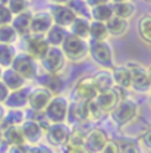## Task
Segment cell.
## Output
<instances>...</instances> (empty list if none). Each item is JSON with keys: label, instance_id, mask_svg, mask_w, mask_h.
Segmentation results:
<instances>
[{"label": "cell", "instance_id": "obj_26", "mask_svg": "<svg viewBox=\"0 0 151 153\" xmlns=\"http://www.w3.org/2000/svg\"><path fill=\"white\" fill-rule=\"evenodd\" d=\"M4 103L9 108H12V109H21V108H24V106L28 105V93L24 88L16 90V91H12V93H9V96H7V99H6Z\"/></svg>", "mask_w": 151, "mask_h": 153}, {"label": "cell", "instance_id": "obj_55", "mask_svg": "<svg viewBox=\"0 0 151 153\" xmlns=\"http://www.w3.org/2000/svg\"><path fill=\"white\" fill-rule=\"evenodd\" d=\"M150 153H151V150H150Z\"/></svg>", "mask_w": 151, "mask_h": 153}, {"label": "cell", "instance_id": "obj_10", "mask_svg": "<svg viewBox=\"0 0 151 153\" xmlns=\"http://www.w3.org/2000/svg\"><path fill=\"white\" fill-rule=\"evenodd\" d=\"M53 27V18L49 10H40L32 13L29 24V34L31 36H46L47 31Z\"/></svg>", "mask_w": 151, "mask_h": 153}, {"label": "cell", "instance_id": "obj_5", "mask_svg": "<svg viewBox=\"0 0 151 153\" xmlns=\"http://www.w3.org/2000/svg\"><path fill=\"white\" fill-rule=\"evenodd\" d=\"M138 103L133 99H122L112 112V118L119 125H126L138 116Z\"/></svg>", "mask_w": 151, "mask_h": 153}, {"label": "cell", "instance_id": "obj_47", "mask_svg": "<svg viewBox=\"0 0 151 153\" xmlns=\"http://www.w3.org/2000/svg\"><path fill=\"white\" fill-rule=\"evenodd\" d=\"M52 4H66L69 0H50Z\"/></svg>", "mask_w": 151, "mask_h": 153}, {"label": "cell", "instance_id": "obj_29", "mask_svg": "<svg viewBox=\"0 0 151 153\" xmlns=\"http://www.w3.org/2000/svg\"><path fill=\"white\" fill-rule=\"evenodd\" d=\"M109 31L104 22L91 21L90 22V38L88 40H97V41H107Z\"/></svg>", "mask_w": 151, "mask_h": 153}, {"label": "cell", "instance_id": "obj_32", "mask_svg": "<svg viewBox=\"0 0 151 153\" xmlns=\"http://www.w3.org/2000/svg\"><path fill=\"white\" fill-rule=\"evenodd\" d=\"M138 33L139 37L142 38L145 43L151 44V13L144 15L138 22Z\"/></svg>", "mask_w": 151, "mask_h": 153}, {"label": "cell", "instance_id": "obj_9", "mask_svg": "<svg viewBox=\"0 0 151 153\" xmlns=\"http://www.w3.org/2000/svg\"><path fill=\"white\" fill-rule=\"evenodd\" d=\"M55 94L43 85H38L28 93V106L35 112H44Z\"/></svg>", "mask_w": 151, "mask_h": 153}, {"label": "cell", "instance_id": "obj_31", "mask_svg": "<svg viewBox=\"0 0 151 153\" xmlns=\"http://www.w3.org/2000/svg\"><path fill=\"white\" fill-rule=\"evenodd\" d=\"M15 56H16V52H15L12 44H1L0 43V66L10 68Z\"/></svg>", "mask_w": 151, "mask_h": 153}, {"label": "cell", "instance_id": "obj_27", "mask_svg": "<svg viewBox=\"0 0 151 153\" xmlns=\"http://www.w3.org/2000/svg\"><path fill=\"white\" fill-rule=\"evenodd\" d=\"M66 6L76 15V18L91 19V7L88 6L87 0H69Z\"/></svg>", "mask_w": 151, "mask_h": 153}, {"label": "cell", "instance_id": "obj_33", "mask_svg": "<svg viewBox=\"0 0 151 153\" xmlns=\"http://www.w3.org/2000/svg\"><path fill=\"white\" fill-rule=\"evenodd\" d=\"M18 33L10 24L0 25V43L1 44H13L18 40Z\"/></svg>", "mask_w": 151, "mask_h": 153}, {"label": "cell", "instance_id": "obj_30", "mask_svg": "<svg viewBox=\"0 0 151 153\" xmlns=\"http://www.w3.org/2000/svg\"><path fill=\"white\" fill-rule=\"evenodd\" d=\"M103 115L104 114H103V111L98 108L95 99L84 103V118H85V121H90V122L100 121V119L103 118Z\"/></svg>", "mask_w": 151, "mask_h": 153}, {"label": "cell", "instance_id": "obj_6", "mask_svg": "<svg viewBox=\"0 0 151 153\" xmlns=\"http://www.w3.org/2000/svg\"><path fill=\"white\" fill-rule=\"evenodd\" d=\"M131 71V78H132V87L136 93L141 94H150L151 93V85L148 81V72L147 68L142 66L141 63L136 62H129L126 65Z\"/></svg>", "mask_w": 151, "mask_h": 153}, {"label": "cell", "instance_id": "obj_48", "mask_svg": "<svg viewBox=\"0 0 151 153\" xmlns=\"http://www.w3.org/2000/svg\"><path fill=\"white\" fill-rule=\"evenodd\" d=\"M122 1H131V0H110V3H122Z\"/></svg>", "mask_w": 151, "mask_h": 153}, {"label": "cell", "instance_id": "obj_25", "mask_svg": "<svg viewBox=\"0 0 151 153\" xmlns=\"http://www.w3.org/2000/svg\"><path fill=\"white\" fill-rule=\"evenodd\" d=\"M3 138L10 146H24L25 144V138H24V134L21 131V127H15V125L6 127L3 130Z\"/></svg>", "mask_w": 151, "mask_h": 153}, {"label": "cell", "instance_id": "obj_21", "mask_svg": "<svg viewBox=\"0 0 151 153\" xmlns=\"http://www.w3.org/2000/svg\"><path fill=\"white\" fill-rule=\"evenodd\" d=\"M31 16H32L31 12H24V13H19V15L13 16L10 25L15 28V31L18 33V36H21V37H28L29 36Z\"/></svg>", "mask_w": 151, "mask_h": 153}, {"label": "cell", "instance_id": "obj_51", "mask_svg": "<svg viewBox=\"0 0 151 153\" xmlns=\"http://www.w3.org/2000/svg\"><path fill=\"white\" fill-rule=\"evenodd\" d=\"M1 140H3V130L0 128V141H1Z\"/></svg>", "mask_w": 151, "mask_h": 153}, {"label": "cell", "instance_id": "obj_36", "mask_svg": "<svg viewBox=\"0 0 151 153\" xmlns=\"http://www.w3.org/2000/svg\"><path fill=\"white\" fill-rule=\"evenodd\" d=\"M117 144H119L120 153H142L139 144L132 140H119Z\"/></svg>", "mask_w": 151, "mask_h": 153}, {"label": "cell", "instance_id": "obj_34", "mask_svg": "<svg viewBox=\"0 0 151 153\" xmlns=\"http://www.w3.org/2000/svg\"><path fill=\"white\" fill-rule=\"evenodd\" d=\"M25 121V114L21 111V109H12L9 111V114H6L3 122L7 125V127H19L22 122Z\"/></svg>", "mask_w": 151, "mask_h": 153}, {"label": "cell", "instance_id": "obj_43", "mask_svg": "<svg viewBox=\"0 0 151 153\" xmlns=\"http://www.w3.org/2000/svg\"><path fill=\"white\" fill-rule=\"evenodd\" d=\"M7 153H29V152L25 149V144H24V146H10Z\"/></svg>", "mask_w": 151, "mask_h": 153}, {"label": "cell", "instance_id": "obj_50", "mask_svg": "<svg viewBox=\"0 0 151 153\" xmlns=\"http://www.w3.org/2000/svg\"><path fill=\"white\" fill-rule=\"evenodd\" d=\"M9 0H0V4H7Z\"/></svg>", "mask_w": 151, "mask_h": 153}, {"label": "cell", "instance_id": "obj_54", "mask_svg": "<svg viewBox=\"0 0 151 153\" xmlns=\"http://www.w3.org/2000/svg\"><path fill=\"white\" fill-rule=\"evenodd\" d=\"M145 1H148V3H151V0H145Z\"/></svg>", "mask_w": 151, "mask_h": 153}, {"label": "cell", "instance_id": "obj_28", "mask_svg": "<svg viewBox=\"0 0 151 153\" xmlns=\"http://www.w3.org/2000/svg\"><path fill=\"white\" fill-rule=\"evenodd\" d=\"M113 16V7L112 3H106V4H100L91 7V21H98V22H107L109 19Z\"/></svg>", "mask_w": 151, "mask_h": 153}, {"label": "cell", "instance_id": "obj_11", "mask_svg": "<svg viewBox=\"0 0 151 153\" xmlns=\"http://www.w3.org/2000/svg\"><path fill=\"white\" fill-rule=\"evenodd\" d=\"M69 134H71V128L68 127V124H65V122L50 124V127L46 131V138L50 146L60 147V146L66 144Z\"/></svg>", "mask_w": 151, "mask_h": 153}, {"label": "cell", "instance_id": "obj_8", "mask_svg": "<svg viewBox=\"0 0 151 153\" xmlns=\"http://www.w3.org/2000/svg\"><path fill=\"white\" fill-rule=\"evenodd\" d=\"M72 94L75 97L76 102L79 103H85V102H90V100H94L98 91L94 85V81H93V76H84L81 78L74 87V91Z\"/></svg>", "mask_w": 151, "mask_h": 153}, {"label": "cell", "instance_id": "obj_41", "mask_svg": "<svg viewBox=\"0 0 151 153\" xmlns=\"http://www.w3.org/2000/svg\"><path fill=\"white\" fill-rule=\"evenodd\" d=\"M31 153H53V150L49 147V146H44V144H35L32 147Z\"/></svg>", "mask_w": 151, "mask_h": 153}, {"label": "cell", "instance_id": "obj_24", "mask_svg": "<svg viewBox=\"0 0 151 153\" xmlns=\"http://www.w3.org/2000/svg\"><path fill=\"white\" fill-rule=\"evenodd\" d=\"M68 34H69V31H68L66 28H62V27H59V25H55V24H53V27L47 31V34H46L44 37H46V40L49 41L50 46L60 47Z\"/></svg>", "mask_w": 151, "mask_h": 153}, {"label": "cell", "instance_id": "obj_7", "mask_svg": "<svg viewBox=\"0 0 151 153\" xmlns=\"http://www.w3.org/2000/svg\"><path fill=\"white\" fill-rule=\"evenodd\" d=\"M15 72H18L24 79H32L37 76V63L32 57L27 53H19L15 56L12 66Z\"/></svg>", "mask_w": 151, "mask_h": 153}, {"label": "cell", "instance_id": "obj_52", "mask_svg": "<svg viewBox=\"0 0 151 153\" xmlns=\"http://www.w3.org/2000/svg\"><path fill=\"white\" fill-rule=\"evenodd\" d=\"M1 74H3V71H1V68H0V79H1Z\"/></svg>", "mask_w": 151, "mask_h": 153}, {"label": "cell", "instance_id": "obj_17", "mask_svg": "<svg viewBox=\"0 0 151 153\" xmlns=\"http://www.w3.org/2000/svg\"><path fill=\"white\" fill-rule=\"evenodd\" d=\"M112 75H113L114 85L117 88L122 90H128L132 87V78H131V71L126 65H120V66H114L112 69Z\"/></svg>", "mask_w": 151, "mask_h": 153}, {"label": "cell", "instance_id": "obj_38", "mask_svg": "<svg viewBox=\"0 0 151 153\" xmlns=\"http://www.w3.org/2000/svg\"><path fill=\"white\" fill-rule=\"evenodd\" d=\"M13 19V15L10 13V10L7 9L6 4H0V25L4 24H10Z\"/></svg>", "mask_w": 151, "mask_h": 153}, {"label": "cell", "instance_id": "obj_4", "mask_svg": "<svg viewBox=\"0 0 151 153\" xmlns=\"http://www.w3.org/2000/svg\"><path fill=\"white\" fill-rule=\"evenodd\" d=\"M40 65H41V68L46 74L59 75V72H62V69L66 65V57H65L60 47L50 46L47 53L40 59Z\"/></svg>", "mask_w": 151, "mask_h": 153}, {"label": "cell", "instance_id": "obj_40", "mask_svg": "<svg viewBox=\"0 0 151 153\" xmlns=\"http://www.w3.org/2000/svg\"><path fill=\"white\" fill-rule=\"evenodd\" d=\"M101 153H120L117 141H110V140H109L107 144L104 146V149L101 150Z\"/></svg>", "mask_w": 151, "mask_h": 153}, {"label": "cell", "instance_id": "obj_39", "mask_svg": "<svg viewBox=\"0 0 151 153\" xmlns=\"http://www.w3.org/2000/svg\"><path fill=\"white\" fill-rule=\"evenodd\" d=\"M139 143H141L142 147H145V149L151 150V128L145 130V131L142 133V135L139 137Z\"/></svg>", "mask_w": 151, "mask_h": 153}, {"label": "cell", "instance_id": "obj_42", "mask_svg": "<svg viewBox=\"0 0 151 153\" xmlns=\"http://www.w3.org/2000/svg\"><path fill=\"white\" fill-rule=\"evenodd\" d=\"M7 96H9V90H7V87H6V85L0 81V103L6 102Z\"/></svg>", "mask_w": 151, "mask_h": 153}, {"label": "cell", "instance_id": "obj_14", "mask_svg": "<svg viewBox=\"0 0 151 153\" xmlns=\"http://www.w3.org/2000/svg\"><path fill=\"white\" fill-rule=\"evenodd\" d=\"M21 131L24 134L25 143H31V144H40L41 138L44 137L46 131L41 128V125L38 124L35 119H25L21 125Z\"/></svg>", "mask_w": 151, "mask_h": 153}, {"label": "cell", "instance_id": "obj_15", "mask_svg": "<svg viewBox=\"0 0 151 153\" xmlns=\"http://www.w3.org/2000/svg\"><path fill=\"white\" fill-rule=\"evenodd\" d=\"M109 138L103 130H91L90 133L85 135V141H84V147L87 149L88 153H101L104 149V146L107 144Z\"/></svg>", "mask_w": 151, "mask_h": 153}, {"label": "cell", "instance_id": "obj_19", "mask_svg": "<svg viewBox=\"0 0 151 153\" xmlns=\"http://www.w3.org/2000/svg\"><path fill=\"white\" fill-rule=\"evenodd\" d=\"M106 27H107L109 36H112V37H123L128 33V30H129V21L117 18V16L113 15L106 22Z\"/></svg>", "mask_w": 151, "mask_h": 153}, {"label": "cell", "instance_id": "obj_20", "mask_svg": "<svg viewBox=\"0 0 151 153\" xmlns=\"http://www.w3.org/2000/svg\"><path fill=\"white\" fill-rule=\"evenodd\" d=\"M1 82L7 87L9 91H16V90H21L24 87L25 79L19 75L18 72H15L12 68H7L1 74Z\"/></svg>", "mask_w": 151, "mask_h": 153}, {"label": "cell", "instance_id": "obj_23", "mask_svg": "<svg viewBox=\"0 0 151 153\" xmlns=\"http://www.w3.org/2000/svg\"><path fill=\"white\" fill-rule=\"evenodd\" d=\"M90 22L91 19L87 18H76L74 21V24L69 27V34L76 36L79 38H84V40H88L90 38Z\"/></svg>", "mask_w": 151, "mask_h": 153}, {"label": "cell", "instance_id": "obj_44", "mask_svg": "<svg viewBox=\"0 0 151 153\" xmlns=\"http://www.w3.org/2000/svg\"><path fill=\"white\" fill-rule=\"evenodd\" d=\"M66 153H88L84 146H76V147H68Z\"/></svg>", "mask_w": 151, "mask_h": 153}, {"label": "cell", "instance_id": "obj_53", "mask_svg": "<svg viewBox=\"0 0 151 153\" xmlns=\"http://www.w3.org/2000/svg\"><path fill=\"white\" fill-rule=\"evenodd\" d=\"M150 105H151V93H150Z\"/></svg>", "mask_w": 151, "mask_h": 153}, {"label": "cell", "instance_id": "obj_1", "mask_svg": "<svg viewBox=\"0 0 151 153\" xmlns=\"http://www.w3.org/2000/svg\"><path fill=\"white\" fill-rule=\"evenodd\" d=\"M60 49L66 57V60H71V62H82L90 55L88 40L79 38L76 36H72V34L66 36L65 41L60 46Z\"/></svg>", "mask_w": 151, "mask_h": 153}, {"label": "cell", "instance_id": "obj_3", "mask_svg": "<svg viewBox=\"0 0 151 153\" xmlns=\"http://www.w3.org/2000/svg\"><path fill=\"white\" fill-rule=\"evenodd\" d=\"M69 100L65 96L57 94L55 96L50 103L47 105V108L44 109V116L50 124H59V122H65L68 119L69 115Z\"/></svg>", "mask_w": 151, "mask_h": 153}, {"label": "cell", "instance_id": "obj_22", "mask_svg": "<svg viewBox=\"0 0 151 153\" xmlns=\"http://www.w3.org/2000/svg\"><path fill=\"white\" fill-rule=\"evenodd\" d=\"M113 7V15L117 18L129 21L136 13V6L132 1H122V3H112Z\"/></svg>", "mask_w": 151, "mask_h": 153}, {"label": "cell", "instance_id": "obj_16", "mask_svg": "<svg viewBox=\"0 0 151 153\" xmlns=\"http://www.w3.org/2000/svg\"><path fill=\"white\" fill-rule=\"evenodd\" d=\"M120 100L122 99L119 97L117 87H114L113 90L104 91V93H98L97 97H95V102H97L98 108L103 111V114H112Z\"/></svg>", "mask_w": 151, "mask_h": 153}, {"label": "cell", "instance_id": "obj_37", "mask_svg": "<svg viewBox=\"0 0 151 153\" xmlns=\"http://www.w3.org/2000/svg\"><path fill=\"white\" fill-rule=\"evenodd\" d=\"M84 141H85V135L79 133V130H76V131H71L66 144L68 147H76V146H84Z\"/></svg>", "mask_w": 151, "mask_h": 153}, {"label": "cell", "instance_id": "obj_2", "mask_svg": "<svg viewBox=\"0 0 151 153\" xmlns=\"http://www.w3.org/2000/svg\"><path fill=\"white\" fill-rule=\"evenodd\" d=\"M88 50L95 63L103 69H113L114 68V56L113 49L109 41H97L88 40Z\"/></svg>", "mask_w": 151, "mask_h": 153}, {"label": "cell", "instance_id": "obj_13", "mask_svg": "<svg viewBox=\"0 0 151 153\" xmlns=\"http://www.w3.org/2000/svg\"><path fill=\"white\" fill-rule=\"evenodd\" d=\"M49 49H50V44L44 36H31L29 34L27 38V52L25 53L29 55L34 60H40L47 53Z\"/></svg>", "mask_w": 151, "mask_h": 153}, {"label": "cell", "instance_id": "obj_35", "mask_svg": "<svg viewBox=\"0 0 151 153\" xmlns=\"http://www.w3.org/2000/svg\"><path fill=\"white\" fill-rule=\"evenodd\" d=\"M6 6H7V9L10 10V13L15 16V15H19V13L28 12L29 1H28V0H9Z\"/></svg>", "mask_w": 151, "mask_h": 153}, {"label": "cell", "instance_id": "obj_12", "mask_svg": "<svg viewBox=\"0 0 151 153\" xmlns=\"http://www.w3.org/2000/svg\"><path fill=\"white\" fill-rule=\"evenodd\" d=\"M49 12L53 18V24L62 27V28H66V30H69V27L76 19V15L66 4H52Z\"/></svg>", "mask_w": 151, "mask_h": 153}, {"label": "cell", "instance_id": "obj_46", "mask_svg": "<svg viewBox=\"0 0 151 153\" xmlns=\"http://www.w3.org/2000/svg\"><path fill=\"white\" fill-rule=\"evenodd\" d=\"M4 116H6V111H4V108L1 106V103H0V124L3 122V119H4Z\"/></svg>", "mask_w": 151, "mask_h": 153}, {"label": "cell", "instance_id": "obj_45", "mask_svg": "<svg viewBox=\"0 0 151 153\" xmlns=\"http://www.w3.org/2000/svg\"><path fill=\"white\" fill-rule=\"evenodd\" d=\"M87 3H88L90 7H95V6H100V4L110 3V0H87Z\"/></svg>", "mask_w": 151, "mask_h": 153}, {"label": "cell", "instance_id": "obj_18", "mask_svg": "<svg viewBox=\"0 0 151 153\" xmlns=\"http://www.w3.org/2000/svg\"><path fill=\"white\" fill-rule=\"evenodd\" d=\"M93 81H94V85L98 93H104V91L113 90L114 87H116L110 69H101V71H98L93 76Z\"/></svg>", "mask_w": 151, "mask_h": 153}, {"label": "cell", "instance_id": "obj_49", "mask_svg": "<svg viewBox=\"0 0 151 153\" xmlns=\"http://www.w3.org/2000/svg\"><path fill=\"white\" fill-rule=\"evenodd\" d=\"M147 72H148V81H150V85H151V66L147 69Z\"/></svg>", "mask_w": 151, "mask_h": 153}]
</instances>
